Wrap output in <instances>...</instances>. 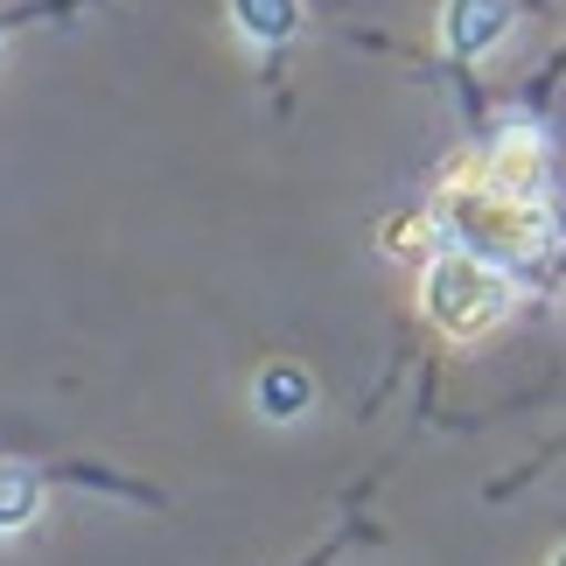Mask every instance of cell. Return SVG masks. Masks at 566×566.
Masks as SVG:
<instances>
[{
    "label": "cell",
    "mask_w": 566,
    "mask_h": 566,
    "mask_svg": "<svg viewBox=\"0 0 566 566\" xmlns=\"http://www.w3.org/2000/svg\"><path fill=\"white\" fill-rule=\"evenodd\" d=\"M420 308L441 336H483L511 315V273H496L475 252H433L420 273Z\"/></svg>",
    "instance_id": "obj_1"
},
{
    "label": "cell",
    "mask_w": 566,
    "mask_h": 566,
    "mask_svg": "<svg viewBox=\"0 0 566 566\" xmlns=\"http://www.w3.org/2000/svg\"><path fill=\"white\" fill-rule=\"evenodd\" d=\"M511 21H517V0H454L441 42H448V56L475 63L483 50H496V42L511 35Z\"/></svg>",
    "instance_id": "obj_2"
},
{
    "label": "cell",
    "mask_w": 566,
    "mask_h": 566,
    "mask_svg": "<svg viewBox=\"0 0 566 566\" xmlns=\"http://www.w3.org/2000/svg\"><path fill=\"white\" fill-rule=\"evenodd\" d=\"M252 406H259V420H301L315 406V378L301 364H266L252 378Z\"/></svg>",
    "instance_id": "obj_3"
},
{
    "label": "cell",
    "mask_w": 566,
    "mask_h": 566,
    "mask_svg": "<svg viewBox=\"0 0 566 566\" xmlns=\"http://www.w3.org/2000/svg\"><path fill=\"white\" fill-rule=\"evenodd\" d=\"M231 29L252 42V50H280L301 29V0H231Z\"/></svg>",
    "instance_id": "obj_4"
},
{
    "label": "cell",
    "mask_w": 566,
    "mask_h": 566,
    "mask_svg": "<svg viewBox=\"0 0 566 566\" xmlns=\"http://www.w3.org/2000/svg\"><path fill=\"white\" fill-rule=\"evenodd\" d=\"M42 504H50V483H42L29 462H0V532L35 525Z\"/></svg>",
    "instance_id": "obj_5"
},
{
    "label": "cell",
    "mask_w": 566,
    "mask_h": 566,
    "mask_svg": "<svg viewBox=\"0 0 566 566\" xmlns=\"http://www.w3.org/2000/svg\"><path fill=\"white\" fill-rule=\"evenodd\" d=\"M0 29H8V21H0Z\"/></svg>",
    "instance_id": "obj_6"
}]
</instances>
